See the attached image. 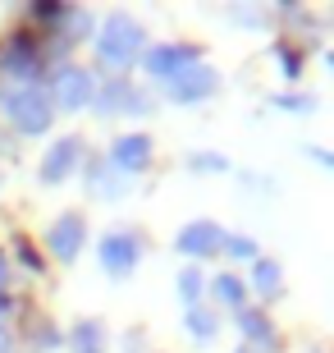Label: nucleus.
Here are the masks:
<instances>
[{"label": "nucleus", "instance_id": "1", "mask_svg": "<svg viewBox=\"0 0 334 353\" xmlns=\"http://www.w3.org/2000/svg\"><path fill=\"white\" fill-rule=\"evenodd\" d=\"M142 41H147V32L133 14H110L101 23V37H96V60L105 69L124 74L133 60H142Z\"/></svg>", "mask_w": 334, "mask_h": 353}, {"label": "nucleus", "instance_id": "2", "mask_svg": "<svg viewBox=\"0 0 334 353\" xmlns=\"http://www.w3.org/2000/svg\"><path fill=\"white\" fill-rule=\"evenodd\" d=\"M0 110H5V119H10L19 133H46V124H51V92L46 88H0Z\"/></svg>", "mask_w": 334, "mask_h": 353}, {"label": "nucleus", "instance_id": "3", "mask_svg": "<svg viewBox=\"0 0 334 353\" xmlns=\"http://www.w3.org/2000/svg\"><path fill=\"white\" fill-rule=\"evenodd\" d=\"M142 60H147V74H152L156 83H169V79H179L183 69H193L197 60H202V46H193V41H174V46L142 51Z\"/></svg>", "mask_w": 334, "mask_h": 353}, {"label": "nucleus", "instance_id": "4", "mask_svg": "<svg viewBox=\"0 0 334 353\" xmlns=\"http://www.w3.org/2000/svg\"><path fill=\"white\" fill-rule=\"evenodd\" d=\"M220 88V74L211 65H193V69H183L179 79H169L165 83V92H169V101H179V105H188V101H206L211 92Z\"/></svg>", "mask_w": 334, "mask_h": 353}, {"label": "nucleus", "instance_id": "5", "mask_svg": "<svg viewBox=\"0 0 334 353\" xmlns=\"http://www.w3.org/2000/svg\"><path fill=\"white\" fill-rule=\"evenodd\" d=\"M138 257H142V243H138V234H105L101 239V266H105V275H133V266H138Z\"/></svg>", "mask_w": 334, "mask_h": 353}, {"label": "nucleus", "instance_id": "6", "mask_svg": "<svg viewBox=\"0 0 334 353\" xmlns=\"http://www.w3.org/2000/svg\"><path fill=\"white\" fill-rule=\"evenodd\" d=\"M51 88H55V101L65 105V110H83L87 101H96V83H92L87 69L65 65V69H60V79H51Z\"/></svg>", "mask_w": 334, "mask_h": 353}, {"label": "nucleus", "instance_id": "7", "mask_svg": "<svg viewBox=\"0 0 334 353\" xmlns=\"http://www.w3.org/2000/svg\"><path fill=\"white\" fill-rule=\"evenodd\" d=\"M83 239H87V225H83V216H60V221L46 230V248H51L60 262H74L78 252H83Z\"/></svg>", "mask_w": 334, "mask_h": 353}, {"label": "nucleus", "instance_id": "8", "mask_svg": "<svg viewBox=\"0 0 334 353\" xmlns=\"http://www.w3.org/2000/svg\"><path fill=\"white\" fill-rule=\"evenodd\" d=\"M96 110L101 115H115V110H129V115H147V97L133 88L129 79H110L96 92Z\"/></svg>", "mask_w": 334, "mask_h": 353}, {"label": "nucleus", "instance_id": "9", "mask_svg": "<svg viewBox=\"0 0 334 353\" xmlns=\"http://www.w3.org/2000/svg\"><path fill=\"white\" fill-rule=\"evenodd\" d=\"M220 243H225V234H220L216 221H197V225H188V230L179 234V252H183V257H193V262L216 257Z\"/></svg>", "mask_w": 334, "mask_h": 353}, {"label": "nucleus", "instance_id": "10", "mask_svg": "<svg viewBox=\"0 0 334 353\" xmlns=\"http://www.w3.org/2000/svg\"><path fill=\"white\" fill-rule=\"evenodd\" d=\"M147 161H152V138H147V133H124V138L110 147V165L124 170V174L147 170Z\"/></svg>", "mask_w": 334, "mask_h": 353}, {"label": "nucleus", "instance_id": "11", "mask_svg": "<svg viewBox=\"0 0 334 353\" xmlns=\"http://www.w3.org/2000/svg\"><path fill=\"white\" fill-rule=\"evenodd\" d=\"M78 161H83V138H60V143L46 152V161H41V179H46V183L69 179Z\"/></svg>", "mask_w": 334, "mask_h": 353}, {"label": "nucleus", "instance_id": "12", "mask_svg": "<svg viewBox=\"0 0 334 353\" xmlns=\"http://www.w3.org/2000/svg\"><path fill=\"white\" fill-rule=\"evenodd\" d=\"M252 289H257L261 299H280V294H284V271H280V262L257 257V262H252Z\"/></svg>", "mask_w": 334, "mask_h": 353}, {"label": "nucleus", "instance_id": "13", "mask_svg": "<svg viewBox=\"0 0 334 353\" xmlns=\"http://www.w3.org/2000/svg\"><path fill=\"white\" fill-rule=\"evenodd\" d=\"M238 330H243L247 335V344H275L270 340V335H275V326H270V316L261 312V307H243V312H238Z\"/></svg>", "mask_w": 334, "mask_h": 353}, {"label": "nucleus", "instance_id": "14", "mask_svg": "<svg viewBox=\"0 0 334 353\" xmlns=\"http://www.w3.org/2000/svg\"><path fill=\"white\" fill-rule=\"evenodd\" d=\"M211 294H216L225 307H233V312H243V299H247V289H243V280L238 275H216L211 280Z\"/></svg>", "mask_w": 334, "mask_h": 353}, {"label": "nucleus", "instance_id": "15", "mask_svg": "<svg viewBox=\"0 0 334 353\" xmlns=\"http://www.w3.org/2000/svg\"><path fill=\"white\" fill-rule=\"evenodd\" d=\"M202 289H206L202 271H197V266H183V271H179V299H183V307H202Z\"/></svg>", "mask_w": 334, "mask_h": 353}, {"label": "nucleus", "instance_id": "16", "mask_svg": "<svg viewBox=\"0 0 334 353\" xmlns=\"http://www.w3.org/2000/svg\"><path fill=\"white\" fill-rule=\"evenodd\" d=\"M188 330H193V335H197V340H216V330H220V321H216V316H211V312H206V307H188Z\"/></svg>", "mask_w": 334, "mask_h": 353}, {"label": "nucleus", "instance_id": "17", "mask_svg": "<svg viewBox=\"0 0 334 353\" xmlns=\"http://www.w3.org/2000/svg\"><path fill=\"white\" fill-rule=\"evenodd\" d=\"M220 252H225V257H238V262H257V243L247 234H225Z\"/></svg>", "mask_w": 334, "mask_h": 353}, {"label": "nucleus", "instance_id": "18", "mask_svg": "<svg viewBox=\"0 0 334 353\" xmlns=\"http://www.w3.org/2000/svg\"><path fill=\"white\" fill-rule=\"evenodd\" d=\"M74 349L78 353H101V321H83L74 330Z\"/></svg>", "mask_w": 334, "mask_h": 353}, {"label": "nucleus", "instance_id": "19", "mask_svg": "<svg viewBox=\"0 0 334 353\" xmlns=\"http://www.w3.org/2000/svg\"><path fill=\"white\" fill-rule=\"evenodd\" d=\"M275 55H280V69H284V79H289V83L302 79V55H298L289 41H280V46H275Z\"/></svg>", "mask_w": 334, "mask_h": 353}, {"label": "nucleus", "instance_id": "20", "mask_svg": "<svg viewBox=\"0 0 334 353\" xmlns=\"http://www.w3.org/2000/svg\"><path fill=\"white\" fill-rule=\"evenodd\" d=\"M14 248H19V257H23V266H28V271H41V266H46V262L37 257V248H32V243H28L23 234L14 239Z\"/></svg>", "mask_w": 334, "mask_h": 353}, {"label": "nucleus", "instance_id": "21", "mask_svg": "<svg viewBox=\"0 0 334 353\" xmlns=\"http://www.w3.org/2000/svg\"><path fill=\"white\" fill-rule=\"evenodd\" d=\"M275 105H284V110H316V101L311 97H293V92H284V97H270Z\"/></svg>", "mask_w": 334, "mask_h": 353}, {"label": "nucleus", "instance_id": "22", "mask_svg": "<svg viewBox=\"0 0 334 353\" xmlns=\"http://www.w3.org/2000/svg\"><path fill=\"white\" fill-rule=\"evenodd\" d=\"M32 14H37V19H46V23H60V19H65V5L46 0V5H32Z\"/></svg>", "mask_w": 334, "mask_h": 353}, {"label": "nucleus", "instance_id": "23", "mask_svg": "<svg viewBox=\"0 0 334 353\" xmlns=\"http://www.w3.org/2000/svg\"><path fill=\"white\" fill-rule=\"evenodd\" d=\"M188 165H193V170H225L220 157H188Z\"/></svg>", "mask_w": 334, "mask_h": 353}, {"label": "nucleus", "instance_id": "24", "mask_svg": "<svg viewBox=\"0 0 334 353\" xmlns=\"http://www.w3.org/2000/svg\"><path fill=\"white\" fill-rule=\"evenodd\" d=\"M37 349H60V335H55V326H46L37 335Z\"/></svg>", "mask_w": 334, "mask_h": 353}, {"label": "nucleus", "instance_id": "25", "mask_svg": "<svg viewBox=\"0 0 334 353\" xmlns=\"http://www.w3.org/2000/svg\"><path fill=\"white\" fill-rule=\"evenodd\" d=\"M307 152H311V161H321V165L334 170V152H325V147H307Z\"/></svg>", "mask_w": 334, "mask_h": 353}, {"label": "nucleus", "instance_id": "26", "mask_svg": "<svg viewBox=\"0 0 334 353\" xmlns=\"http://www.w3.org/2000/svg\"><path fill=\"white\" fill-rule=\"evenodd\" d=\"M5 275H10V262L0 257V294H5Z\"/></svg>", "mask_w": 334, "mask_h": 353}, {"label": "nucleus", "instance_id": "27", "mask_svg": "<svg viewBox=\"0 0 334 353\" xmlns=\"http://www.w3.org/2000/svg\"><path fill=\"white\" fill-rule=\"evenodd\" d=\"M325 60H330V69H334V51H330V55H325Z\"/></svg>", "mask_w": 334, "mask_h": 353}]
</instances>
